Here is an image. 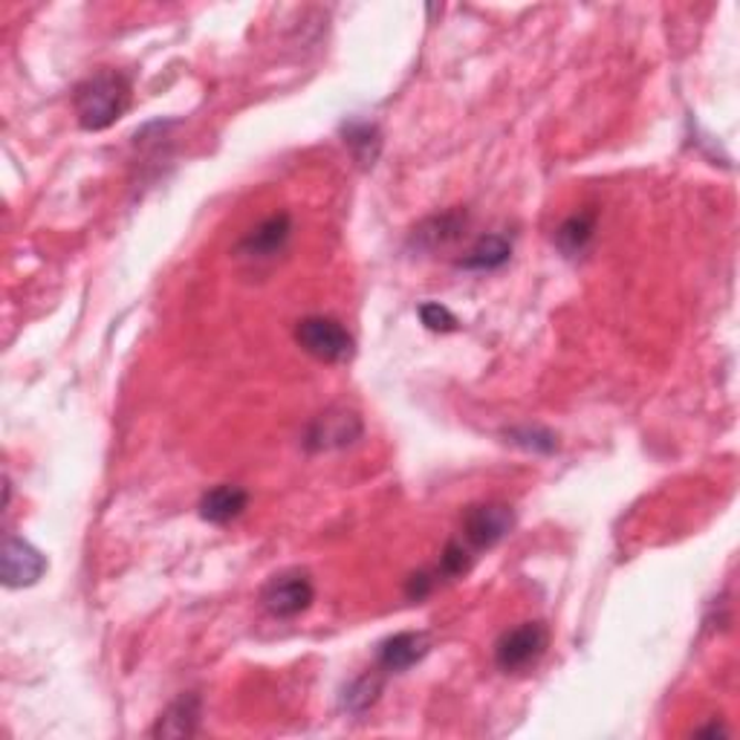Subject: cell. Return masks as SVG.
I'll list each match as a JSON object with an SVG mask.
<instances>
[{"instance_id": "cell-1", "label": "cell", "mask_w": 740, "mask_h": 740, "mask_svg": "<svg viewBox=\"0 0 740 740\" xmlns=\"http://www.w3.org/2000/svg\"><path fill=\"white\" fill-rule=\"evenodd\" d=\"M78 125L84 130H105L121 119L130 105V82L116 70H98L84 78L73 96Z\"/></svg>"}, {"instance_id": "cell-2", "label": "cell", "mask_w": 740, "mask_h": 740, "mask_svg": "<svg viewBox=\"0 0 740 740\" xmlns=\"http://www.w3.org/2000/svg\"><path fill=\"white\" fill-rule=\"evenodd\" d=\"M295 341L302 345L313 359L327 364L350 362L356 353V341L336 318L310 316L302 318L295 327Z\"/></svg>"}, {"instance_id": "cell-3", "label": "cell", "mask_w": 740, "mask_h": 740, "mask_svg": "<svg viewBox=\"0 0 740 740\" xmlns=\"http://www.w3.org/2000/svg\"><path fill=\"white\" fill-rule=\"evenodd\" d=\"M547 645H550V631L545 622H524L500 636L495 645V663L504 674L527 672L545 657Z\"/></svg>"}, {"instance_id": "cell-4", "label": "cell", "mask_w": 740, "mask_h": 740, "mask_svg": "<svg viewBox=\"0 0 740 740\" xmlns=\"http://www.w3.org/2000/svg\"><path fill=\"white\" fill-rule=\"evenodd\" d=\"M515 527V512L507 504H480L463 515V541L468 550H491Z\"/></svg>"}, {"instance_id": "cell-5", "label": "cell", "mask_w": 740, "mask_h": 740, "mask_svg": "<svg viewBox=\"0 0 740 740\" xmlns=\"http://www.w3.org/2000/svg\"><path fill=\"white\" fill-rule=\"evenodd\" d=\"M362 437V420L356 411L348 409H330L318 414L304 434V446L307 452H332V448L353 446L356 440Z\"/></svg>"}, {"instance_id": "cell-6", "label": "cell", "mask_w": 740, "mask_h": 740, "mask_svg": "<svg viewBox=\"0 0 740 740\" xmlns=\"http://www.w3.org/2000/svg\"><path fill=\"white\" fill-rule=\"evenodd\" d=\"M313 599H316V590H313L310 575L298 573V570L275 575L273 582L264 588V593H261L266 613H273L278 620L302 616L304 611H310Z\"/></svg>"}, {"instance_id": "cell-7", "label": "cell", "mask_w": 740, "mask_h": 740, "mask_svg": "<svg viewBox=\"0 0 740 740\" xmlns=\"http://www.w3.org/2000/svg\"><path fill=\"white\" fill-rule=\"evenodd\" d=\"M0 573H3L7 588H32L46 573V559L30 541H23L18 536H7Z\"/></svg>"}, {"instance_id": "cell-8", "label": "cell", "mask_w": 740, "mask_h": 740, "mask_svg": "<svg viewBox=\"0 0 740 740\" xmlns=\"http://www.w3.org/2000/svg\"><path fill=\"white\" fill-rule=\"evenodd\" d=\"M289 234H293V220L289 214H273V218L261 220L246 237L241 241V252L250 257H273L287 246Z\"/></svg>"}, {"instance_id": "cell-9", "label": "cell", "mask_w": 740, "mask_h": 740, "mask_svg": "<svg viewBox=\"0 0 740 740\" xmlns=\"http://www.w3.org/2000/svg\"><path fill=\"white\" fill-rule=\"evenodd\" d=\"M429 654V636L414 634V631H405V634H397L391 639L379 645V668L382 672H409L411 665H416L420 659Z\"/></svg>"}, {"instance_id": "cell-10", "label": "cell", "mask_w": 740, "mask_h": 740, "mask_svg": "<svg viewBox=\"0 0 740 740\" xmlns=\"http://www.w3.org/2000/svg\"><path fill=\"white\" fill-rule=\"evenodd\" d=\"M246 504H250V491L241 489V486H214L200 500V518L209 524H229L234 518H241Z\"/></svg>"}, {"instance_id": "cell-11", "label": "cell", "mask_w": 740, "mask_h": 740, "mask_svg": "<svg viewBox=\"0 0 740 740\" xmlns=\"http://www.w3.org/2000/svg\"><path fill=\"white\" fill-rule=\"evenodd\" d=\"M200 729V697L182 695L166 709L151 729L154 738H191Z\"/></svg>"}, {"instance_id": "cell-12", "label": "cell", "mask_w": 740, "mask_h": 740, "mask_svg": "<svg viewBox=\"0 0 740 740\" xmlns=\"http://www.w3.org/2000/svg\"><path fill=\"white\" fill-rule=\"evenodd\" d=\"M466 229V212L463 209H452V212L434 214L425 223H420V229L414 232V243L423 246V250H437V246H446V243L457 241Z\"/></svg>"}, {"instance_id": "cell-13", "label": "cell", "mask_w": 740, "mask_h": 740, "mask_svg": "<svg viewBox=\"0 0 740 740\" xmlns=\"http://www.w3.org/2000/svg\"><path fill=\"white\" fill-rule=\"evenodd\" d=\"M512 257V243L504 234H486L472 246L466 257L461 261L463 269H475V273H491L500 269Z\"/></svg>"}, {"instance_id": "cell-14", "label": "cell", "mask_w": 740, "mask_h": 740, "mask_svg": "<svg viewBox=\"0 0 740 740\" xmlns=\"http://www.w3.org/2000/svg\"><path fill=\"white\" fill-rule=\"evenodd\" d=\"M593 234H596V212L570 214L559 226V232H556V246L567 257H579L590 246Z\"/></svg>"}, {"instance_id": "cell-15", "label": "cell", "mask_w": 740, "mask_h": 740, "mask_svg": "<svg viewBox=\"0 0 740 740\" xmlns=\"http://www.w3.org/2000/svg\"><path fill=\"white\" fill-rule=\"evenodd\" d=\"M345 142L350 145V151L364 166H373L379 157V148H382L379 130L373 125H368V121H350L348 128H345Z\"/></svg>"}, {"instance_id": "cell-16", "label": "cell", "mask_w": 740, "mask_h": 740, "mask_svg": "<svg viewBox=\"0 0 740 740\" xmlns=\"http://www.w3.org/2000/svg\"><path fill=\"white\" fill-rule=\"evenodd\" d=\"M472 567V550H468L463 541H448L443 556H440L437 575H446V579H457Z\"/></svg>"}, {"instance_id": "cell-17", "label": "cell", "mask_w": 740, "mask_h": 740, "mask_svg": "<svg viewBox=\"0 0 740 740\" xmlns=\"http://www.w3.org/2000/svg\"><path fill=\"white\" fill-rule=\"evenodd\" d=\"M379 691H382V680L379 677H362V680H356L353 686L348 688V695H345V706L350 711H364L370 709L373 702H377Z\"/></svg>"}, {"instance_id": "cell-18", "label": "cell", "mask_w": 740, "mask_h": 740, "mask_svg": "<svg viewBox=\"0 0 740 740\" xmlns=\"http://www.w3.org/2000/svg\"><path fill=\"white\" fill-rule=\"evenodd\" d=\"M507 437H512L515 446H524L529 452H552L556 448V437L545 429H515L509 431Z\"/></svg>"}, {"instance_id": "cell-19", "label": "cell", "mask_w": 740, "mask_h": 740, "mask_svg": "<svg viewBox=\"0 0 740 740\" xmlns=\"http://www.w3.org/2000/svg\"><path fill=\"white\" fill-rule=\"evenodd\" d=\"M420 318H423V325L434 332H454L461 327V321L454 318V313L443 304H423L420 307Z\"/></svg>"}, {"instance_id": "cell-20", "label": "cell", "mask_w": 740, "mask_h": 740, "mask_svg": "<svg viewBox=\"0 0 740 740\" xmlns=\"http://www.w3.org/2000/svg\"><path fill=\"white\" fill-rule=\"evenodd\" d=\"M434 584H437V579H431V573H416L409 579L405 593H409V599H414V602H423L431 590H434Z\"/></svg>"}]
</instances>
